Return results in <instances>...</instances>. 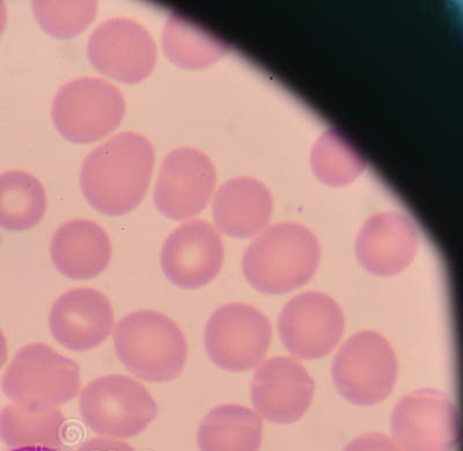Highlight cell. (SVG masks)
Instances as JSON below:
<instances>
[{
    "mask_svg": "<svg viewBox=\"0 0 463 451\" xmlns=\"http://www.w3.org/2000/svg\"><path fill=\"white\" fill-rule=\"evenodd\" d=\"M7 360V342L4 336L3 331L0 330V370L5 365Z\"/></svg>",
    "mask_w": 463,
    "mask_h": 451,
    "instance_id": "cell-26",
    "label": "cell"
},
{
    "mask_svg": "<svg viewBox=\"0 0 463 451\" xmlns=\"http://www.w3.org/2000/svg\"><path fill=\"white\" fill-rule=\"evenodd\" d=\"M214 185L213 161L195 148L180 147L161 164L153 197L165 217L188 221L208 205Z\"/></svg>",
    "mask_w": 463,
    "mask_h": 451,
    "instance_id": "cell-12",
    "label": "cell"
},
{
    "mask_svg": "<svg viewBox=\"0 0 463 451\" xmlns=\"http://www.w3.org/2000/svg\"><path fill=\"white\" fill-rule=\"evenodd\" d=\"M263 424L250 409L221 405L203 419L197 433L201 451H259Z\"/></svg>",
    "mask_w": 463,
    "mask_h": 451,
    "instance_id": "cell-18",
    "label": "cell"
},
{
    "mask_svg": "<svg viewBox=\"0 0 463 451\" xmlns=\"http://www.w3.org/2000/svg\"><path fill=\"white\" fill-rule=\"evenodd\" d=\"M343 451H402L382 433H369L354 438Z\"/></svg>",
    "mask_w": 463,
    "mask_h": 451,
    "instance_id": "cell-24",
    "label": "cell"
},
{
    "mask_svg": "<svg viewBox=\"0 0 463 451\" xmlns=\"http://www.w3.org/2000/svg\"><path fill=\"white\" fill-rule=\"evenodd\" d=\"M116 355L128 371L146 382L179 378L188 358V344L176 323L164 314L139 310L115 326Z\"/></svg>",
    "mask_w": 463,
    "mask_h": 451,
    "instance_id": "cell-2",
    "label": "cell"
},
{
    "mask_svg": "<svg viewBox=\"0 0 463 451\" xmlns=\"http://www.w3.org/2000/svg\"><path fill=\"white\" fill-rule=\"evenodd\" d=\"M392 433L404 451H452L460 440V416L448 396L423 389L396 404Z\"/></svg>",
    "mask_w": 463,
    "mask_h": 451,
    "instance_id": "cell-9",
    "label": "cell"
},
{
    "mask_svg": "<svg viewBox=\"0 0 463 451\" xmlns=\"http://www.w3.org/2000/svg\"><path fill=\"white\" fill-rule=\"evenodd\" d=\"M332 372L335 386L347 401L371 407L392 394L398 378V359L383 334L363 331L337 352Z\"/></svg>",
    "mask_w": 463,
    "mask_h": 451,
    "instance_id": "cell-6",
    "label": "cell"
},
{
    "mask_svg": "<svg viewBox=\"0 0 463 451\" xmlns=\"http://www.w3.org/2000/svg\"><path fill=\"white\" fill-rule=\"evenodd\" d=\"M47 211L43 183L26 172L0 175V229L23 231L33 229Z\"/></svg>",
    "mask_w": 463,
    "mask_h": 451,
    "instance_id": "cell-22",
    "label": "cell"
},
{
    "mask_svg": "<svg viewBox=\"0 0 463 451\" xmlns=\"http://www.w3.org/2000/svg\"><path fill=\"white\" fill-rule=\"evenodd\" d=\"M51 254L53 266L66 278L89 280L109 266L113 249L109 234L100 225L76 219L56 230Z\"/></svg>",
    "mask_w": 463,
    "mask_h": 451,
    "instance_id": "cell-17",
    "label": "cell"
},
{
    "mask_svg": "<svg viewBox=\"0 0 463 451\" xmlns=\"http://www.w3.org/2000/svg\"><path fill=\"white\" fill-rule=\"evenodd\" d=\"M77 451H136L127 442L114 438L95 437L84 442Z\"/></svg>",
    "mask_w": 463,
    "mask_h": 451,
    "instance_id": "cell-25",
    "label": "cell"
},
{
    "mask_svg": "<svg viewBox=\"0 0 463 451\" xmlns=\"http://www.w3.org/2000/svg\"><path fill=\"white\" fill-rule=\"evenodd\" d=\"M80 411L94 433L118 440L144 432L158 415V405L138 381L126 375H109L82 389Z\"/></svg>",
    "mask_w": 463,
    "mask_h": 451,
    "instance_id": "cell-5",
    "label": "cell"
},
{
    "mask_svg": "<svg viewBox=\"0 0 463 451\" xmlns=\"http://www.w3.org/2000/svg\"><path fill=\"white\" fill-rule=\"evenodd\" d=\"M314 381L301 363L291 358H272L256 371L251 399L256 411L276 424H292L311 407Z\"/></svg>",
    "mask_w": 463,
    "mask_h": 451,
    "instance_id": "cell-14",
    "label": "cell"
},
{
    "mask_svg": "<svg viewBox=\"0 0 463 451\" xmlns=\"http://www.w3.org/2000/svg\"><path fill=\"white\" fill-rule=\"evenodd\" d=\"M320 256V246L311 231L283 223L250 244L243 258V275L256 291L284 294L313 278Z\"/></svg>",
    "mask_w": 463,
    "mask_h": 451,
    "instance_id": "cell-3",
    "label": "cell"
},
{
    "mask_svg": "<svg viewBox=\"0 0 463 451\" xmlns=\"http://www.w3.org/2000/svg\"><path fill=\"white\" fill-rule=\"evenodd\" d=\"M65 436V417L60 409L28 411L10 404L0 411V440L11 448L47 446L60 449Z\"/></svg>",
    "mask_w": 463,
    "mask_h": 451,
    "instance_id": "cell-20",
    "label": "cell"
},
{
    "mask_svg": "<svg viewBox=\"0 0 463 451\" xmlns=\"http://www.w3.org/2000/svg\"><path fill=\"white\" fill-rule=\"evenodd\" d=\"M4 394L28 411L68 404L80 391V368L43 343L23 347L3 376Z\"/></svg>",
    "mask_w": 463,
    "mask_h": 451,
    "instance_id": "cell-4",
    "label": "cell"
},
{
    "mask_svg": "<svg viewBox=\"0 0 463 451\" xmlns=\"http://www.w3.org/2000/svg\"><path fill=\"white\" fill-rule=\"evenodd\" d=\"M7 11L5 4L0 2V36H2L4 29L6 27Z\"/></svg>",
    "mask_w": 463,
    "mask_h": 451,
    "instance_id": "cell-27",
    "label": "cell"
},
{
    "mask_svg": "<svg viewBox=\"0 0 463 451\" xmlns=\"http://www.w3.org/2000/svg\"><path fill=\"white\" fill-rule=\"evenodd\" d=\"M126 114V101L110 82L94 77L65 84L52 103L58 132L72 143L97 142L118 129Z\"/></svg>",
    "mask_w": 463,
    "mask_h": 451,
    "instance_id": "cell-7",
    "label": "cell"
},
{
    "mask_svg": "<svg viewBox=\"0 0 463 451\" xmlns=\"http://www.w3.org/2000/svg\"><path fill=\"white\" fill-rule=\"evenodd\" d=\"M345 314L336 301L320 292L299 294L280 313V339L289 353L303 360L332 353L345 334Z\"/></svg>",
    "mask_w": 463,
    "mask_h": 451,
    "instance_id": "cell-10",
    "label": "cell"
},
{
    "mask_svg": "<svg viewBox=\"0 0 463 451\" xmlns=\"http://www.w3.org/2000/svg\"><path fill=\"white\" fill-rule=\"evenodd\" d=\"M270 322L246 304L222 305L206 324L205 349L214 365L231 372L251 370L266 358L271 344Z\"/></svg>",
    "mask_w": 463,
    "mask_h": 451,
    "instance_id": "cell-8",
    "label": "cell"
},
{
    "mask_svg": "<svg viewBox=\"0 0 463 451\" xmlns=\"http://www.w3.org/2000/svg\"><path fill=\"white\" fill-rule=\"evenodd\" d=\"M163 49L172 63L185 70L206 68L227 51L221 39L177 12L165 24Z\"/></svg>",
    "mask_w": 463,
    "mask_h": 451,
    "instance_id": "cell-21",
    "label": "cell"
},
{
    "mask_svg": "<svg viewBox=\"0 0 463 451\" xmlns=\"http://www.w3.org/2000/svg\"><path fill=\"white\" fill-rule=\"evenodd\" d=\"M160 262L165 276L175 287H205L216 278L224 263L221 235L204 221L182 223L165 242Z\"/></svg>",
    "mask_w": 463,
    "mask_h": 451,
    "instance_id": "cell-13",
    "label": "cell"
},
{
    "mask_svg": "<svg viewBox=\"0 0 463 451\" xmlns=\"http://www.w3.org/2000/svg\"><path fill=\"white\" fill-rule=\"evenodd\" d=\"M33 11L40 26L49 35L70 39L84 32L97 15L98 4L93 0L82 2H52L37 0Z\"/></svg>",
    "mask_w": 463,
    "mask_h": 451,
    "instance_id": "cell-23",
    "label": "cell"
},
{
    "mask_svg": "<svg viewBox=\"0 0 463 451\" xmlns=\"http://www.w3.org/2000/svg\"><path fill=\"white\" fill-rule=\"evenodd\" d=\"M87 56L99 72L124 84H137L150 76L158 51L155 40L135 20H107L92 33Z\"/></svg>",
    "mask_w": 463,
    "mask_h": 451,
    "instance_id": "cell-11",
    "label": "cell"
},
{
    "mask_svg": "<svg viewBox=\"0 0 463 451\" xmlns=\"http://www.w3.org/2000/svg\"><path fill=\"white\" fill-rule=\"evenodd\" d=\"M12 451H60V450L47 448V446H24V448L14 449Z\"/></svg>",
    "mask_w": 463,
    "mask_h": 451,
    "instance_id": "cell-28",
    "label": "cell"
},
{
    "mask_svg": "<svg viewBox=\"0 0 463 451\" xmlns=\"http://www.w3.org/2000/svg\"><path fill=\"white\" fill-rule=\"evenodd\" d=\"M114 310L98 289L74 288L58 297L49 314V328L58 344L74 352L100 346L114 328Z\"/></svg>",
    "mask_w": 463,
    "mask_h": 451,
    "instance_id": "cell-15",
    "label": "cell"
},
{
    "mask_svg": "<svg viewBox=\"0 0 463 451\" xmlns=\"http://www.w3.org/2000/svg\"><path fill=\"white\" fill-rule=\"evenodd\" d=\"M253 182L233 180L219 190L213 202L214 222L233 238H250L267 225L271 214L268 198H256Z\"/></svg>",
    "mask_w": 463,
    "mask_h": 451,
    "instance_id": "cell-19",
    "label": "cell"
},
{
    "mask_svg": "<svg viewBox=\"0 0 463 451\" xmlns=\"http://www.w3.org/2000/svg\"><path fill=\"white\" fill-rule=\"evenodd\" d=\"M419 238L412 223L398 214H380L370 219L357 240V258L366 271L375 276H394L411 266Z\"/></svg>",
    "mask_w": 463,
    "mask_h": 451,
    "instance_id": "cell-16",
    "label": "cell"
},
{
    "mask_svg": "<svg viewBox=\"0 0 463 451\" xmlns=\"http://www.w3.org/2000/svg\"><path fill=\"white\" fill-rule=\"evenodd\" d=\"M156 155L150 140L122 132L90 153L82 164L80 185L98 212L123 215L137 208L150 185Z\"/></svg>",
    "mask_w": 463,
    "mask_h": 451,
    "instance_id": "cell-1",
    "label": "cell"
}]
</instances>
